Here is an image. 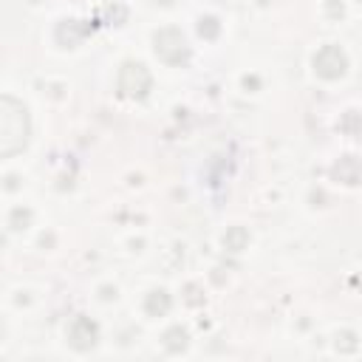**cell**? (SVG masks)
Instances as JSON below:
<instances>
[{"instance_id":"cell-1","label":"cell","mask_w":362,"mask_h":362,"mask_svg":"<svg viewBox=\"0 0 362 362\" xmlns=\"http://www.w3.org/2000/svg\"><path fill=\"white\" fill-rule=\"evenodd\" d=\"M25 141H28L25 107L20 102H14L11 96H3V105H0V153L14 156L17 150L25 147Z\"/></svg>"},{"instance_id":"cell-2","label":"cell","mask_w":362,"mask_h":362,"mask_svg":"<svg viewBox=\"0 0 362 362\" xmlns=\"http://www.w3.org/2000/svg\"><path fill=\"white\" fill-rule=\"evenodd\" d=\"M119 85L127 96H144L147 88H150V74L144 71V65L139 62H127L122 68V76H119Z\"/></svg>"},{"instance_id":"cell-3","label":"cell","mask_w":362,"mask_h":362,"mask_svg":"<svg viewBox=\"0 0 362 362\" xmlns=\"http://www.w3.org/2000/svg\"><path fill=\"white\" fill-rule=\"evenodd\" d=\"M314 68H317L320 76L337 79V76L345 71V54H342L337 45H325V48L314 57Z\"/></svg>"}]
</instances>
